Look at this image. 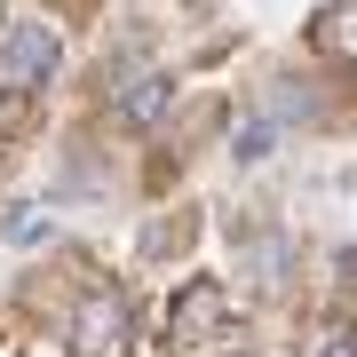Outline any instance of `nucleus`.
Masks as SVG:
<instances>
[{
  "label": "nucleus",
  "instance_id": "f257e3e1",
  "mask_svg": "<svg viewBox=\"0 0 357 357\" xmlns=\"http://www.w3.org/2000/svg\"><path fill=\"white\" fill-rule=\"evenodd\" d=\"M72 357H128V342H135V318H128V302L119 294H88V302L72 310Z\"/></svg>",
  "mask_w": 357,
  "mask_h": 357
},
{
  "label": "nucleus",
  "instance_id": "f03ea898",
  "mask_svg": "<svg viewBox=\"0 0 357 357\" xmlns=\"http://www.w3.org/2000/svg\"><path fill=\"white\" fill-rule=\"evenodd\" d=\"M0 64H8L16 88H40V79H56V64H64V40H56L48 24H16L8 40H0Z\"/></svg>",
  "mask_w": 357,
  "mask_h": 357
},
{
  "label": "nucleus",
  "instance_id": "7ed1b4c3",
  "mask_svg": "<svg viewBox=\"0 0 357 357\" xmlns=\"http://www.w3.org/2000/svg\"><path fill=\"white\" fill-rule=\"evenodd\" d=\"M215 326H222V286H215V278H191L183 302L167 310V333H175V342H206Z\"/></svg>",
  "mask_w": 357,
  "mask_h": 357
},
{
  "label": "nucleus",
  "instance_id": "20e7f679",
  "mask_svg": "<svg viewBox=\"0 0 357 357\" xmlns=\"http://www.w3.org/2000/svg\"><path fill=\"white\" fill-rule=\"evenodd\" d=\"M167 103H175V79H135V88L119 96V112H128V128H159Z\"/></svg>",
  "mask_w": 357,
  "mask_h": 357
},
{
  "label": "nucleus",
  "instance_id": "39448f33",
  "mask_svg": "<svg viewBox=\"0 0 357 357\" xmlns=\"http://www.w3.org/2000/svg\"><path fill=\"white\" fill-rule=\"evenodd\" d=\"M310 40H318L326 56H342V64H357V0H349V8H326Z\"/></svg>",
  "mask_w": 357,
  "mask_h": 357
},
{
  "label": "nucleus",
  "instance_id": "423d86ee",
  "mask_svg": "<svg viewBox=\"0 0 357 357\" xmlns=\"http://www.w3.org/2000/svg\"><path fill=\"white\" fill-rule=\"evenodd\" d=\"M40 230H48V215H40V206H16V215H8V238H40Z\"/></svg>",
  "mask_w": 357,
  "mask_h": 357
},
{
  "label": "nucleus",
  "instance_id": "0eeeda50",
  "mask_svg": "<svg viewBox=\"0 0 357 357\" xmlns=\"http://www.w3.org/2000/svg\"><path fill=\"white\" fill-rule=\"evenodd\" d=\"M310 357H357V342H349V333H326V342L310 349Z\"/></svg>",
  "mask_w": 357,
  "mask_h": 357
},
{
  "label": "nucleus",
  "instance_id": "6e6552de",
  "mask_svg": "<svg viewBox=\"0 0 357 357\" xmlns=\"http://www.w3.org/2000/svg\"><path fill=\"white\" fill-rule=\"evenodd\" d=\"M16 112H24V96H16V88H0V119H16Z\"/></svg>",
  "mask_w": 357,
  "mask_h": 357
}]
</instances>
